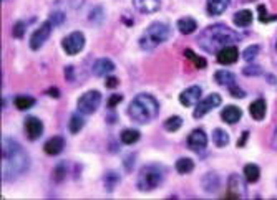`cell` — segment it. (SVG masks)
Wrapping results in <instances>:
<instances>
[{"instance_id":"cell-1","label":"cell","mask_w":277,"mask_h":200,"mask_svg":"<svg viewBox=\"0 0 277 200\" xmlns=\"http://www.w3.org/2000/svg\"><path fill=\"white\" fill-rule=\"evenodd\" d=\"M2 177L3 180H13L23 172H27L30 159L23 147L12 139L3 137L2 141Z\"/></svg>"},{"instance_id":"cell-2","label":"cell","mask_w":277,"mask_h":200,"mask_svg":"<svg viewBox=\"0 0 277 200\" xmlns=\"http://www.w3.org/2000/svg\"><path fill=\"white\" fill-rule=\"evenodd\" d=\"M241 40V35H237L236 32L231 30L226 25H211L204 30L201 35L198 37V43L203 50H206L208 53H218L219 50L224 46L234 45L236 41Z\"/></svg>"},{"instance_id":"cell-3","label":"cell","mask_w":277,"mask_h":200,"mask_svg":"<svg viewBox=\"0 0 277 200\" xmlns=\"http://www.w3.org/2000/svg\"><path fill=\"white\" fill-rule=\"evenodd\" d=\"M158 111H160V104L151 94L141 93L135 96V99L130 103L128 106V114L135 122H140V124H148L150 121H153L158 116Z\"/></svg>"},{"instance_id":"cell-4","label":"cell","mask_w":277,"mask_h":200,"mask_svg":"<svg viewBox=\"0 0 277 200\" xmlns=\"http://www.w3.org/2000/svg\"><path fill=\"white\" fill-rule=\"evenodd\" d=\"M169 35H171V30L168 25H165L161 22L151 23L140 38V46L143 50H153L156 46H160L161 43H165L169 38Z\"/></svg>"},{"instance_id":"cell-5","label":"cell","mask_w":277,"mask_h":200,"mask_svg":"<svg viewBox=\"0 0 277 200\" xmlns=\"http://www.w3.org/2000/svg\"><path fill=\"white\" fill-rule=\"evenodd\" d=\"M163 179H165V172L160 165H145L140 170V174H138L136 185L141 192H151L156 187H160Z\"/></svg>"},{"instance_id":"cell-6","label":"cell","mask_w":277,"mask_h":200,"mask_svg":"<svg viewBox=\"0 0 277 200\" xmlns=\"http://www.w3.org/2000/svg\"><path fill=\"white\" fill-rule=\"evenodd\" d=\"M100 103H102V94H100V91L92 89V91H87L80 96L78 103H76V109L82 114H93L98 109Z\"/></svg>"},{"instance_id":"cell-7","label":"cell","mask_w":277,"mask_h":200,"mask_svg":"<svg viewBox=\"0 0 277 200\" xmlns=\"http://www.w3.org/2000/svg\"><path fill=\"white\" fill-rule=\"evenodd\" d=\"M61 46H63L66 55H78L85 48V35L82 32H71L61 40Z\"/></svg>"},{"instance_id":"cell-8","label":"cell","mask_w":277,"mask_h":200,"mask_svg":"<svg viewBox=\"0 0 277 200\" xmlns=\"http://www.w3.org/2000/svg\"><path fill=\"white\" fill-rule=\"evenodd\" d=\"M221 103H222V98H221V94H218V93H213V94H209L208 98L199 99L198 104H196V109H194V118L196 119L203 118L204 114H208L211 109L218 108Z\"/></svg>"},{"instance_id":"cell-9","label":"cell","mask_w":277,"mask_h":200,"mask_svg":"<svg viewBox=\"0 0 277 200\" xmlns=\"http://www.w3.org/2000/svg\"><path fill=\"white\" fill-rule=\"evenodd\" d=\"M50 32H52V22L49 20V22L42 23V25L32 33L30 48H32V50H40L42 45H44L45 41H47V38L50 37Z\"/></svg>"},{"instance_id":"cell-10","label":"cell","mask_w":277,"mask_h":200,"mask_svg":"<svg viewBox=\"0 0 277 200\" xmlns=\"http://www.w3.org/2000/svg\"><path fill=\"white\" fill-rule=\"evenodd\" d=\"M208 146V136L203 129H194L188 136V147L196 152H201Z\"/></svg>"},{"instance_id":"cell-11","label":"cell","mask_w":277,"mask_h":200,"mask_svg":"<svg viewBox=\"0 0 277 200\" xmlns=\"http://www.w3.org/2000/svg\"><path fill=\"white\" fill-rule=\"evenodd\" d=\"M25 132L30 141H37L38 137L44 134V122L35 116L25 118Z\"/></svg>"},{"instance_id":"cell-12","label":"cell","mask_w":277,"mask_h":200,"mask_svg":"<svg viewBox=\"0 0 277 200\" xmlns=\"http://www.w3.org/2000/svg\"><path fill=\"white\" fill-rule=\"evenodd\" d=\"M201 94H203V91H201V88L199 86H189L179 94V101H181L183 106L191 108L193 104H196L199 99H201Z\"/></svg>"},{"instance_id":"cell-13","label":"cell","mask_w":277,"mask_h":200,"mask_svg":"<svg viewBox=\"0 0 277 200\" xmlns=\"http://www.w3.org/2000/svg\"><path fill=\"white\" fill-rule=\"evenodd\" d=\"M237 56H239V51L234 45H229V46H224L216 53V60L218 63L221 65H232L237 61Z\"/></svg>"},{"instance_id":"cell-14","label":"cell","mask_w":277,"mask_h":200,"mask_svg":"<svg viewBox=\"0 0 277 200\" xmlns=\"http://www.w3.org/2000/svg\"><path fill=\"white\" fill-rule=\"evenodd\" d=\"M133 5L141 13H155L160 10L161 2L160 0H133Z\"/></svg>"},{"instance_id":"cell-15","label":"cell","mask_w":277,"mask_h":200,"mask_svg":"<svg viewBox=\"0 0 277 200\" xmlns=\"http://www.w3.org/2000/svg\"><path fill=\"white\" fill-rule=\"evenodd\" d=\"M63 147H65V139L61 136H55V137H52V139H49L45 142L44 151L49 156H58L60 152L63 151Z\"/></svg>"},{"instance_id":"cell-16","label":"cell","mask_w":277,"mask_h":200,"mask_svg":"<svg viewBox=\"0 0 277 200\" xmlns=\"http://www.w3.org/2000/svg\"><path fill=\"white\" fill-rule=\"evenodd\" d=\"M114 70V63L108 58H100L93 63V75L95 76H105L110 75Z\"/></svg>"},{"instance_id":"cell-17","label":"cell","mask_w":277,"mask_h":200,"mask_svg":"<svg viewBox=\"0 0 277 200\" xmlns=\"http://www.w3.org/2000/svg\"><path fill=\"white\" fill-rule=\"evenodd\" d=\"M231 5V0H208V13L213 17L221 15Z\"/></svg>"},{"instance_id":"cell-18","label":"cell","mask_w":277,"mask_h":200,"mask_svg":"<svg viewBox=\"0 0 277 200\" xmlns=\"http://www.w3.org/2000/svg\"><path fill=\"white\" fill-rule=\"evenodd\" d=\"M221 118L224 122H227V124H236V122L242 118V111L237 106H226L222 109Z\"/></svg>"},{"instance_id":"cell-19","label":"cell","mask_w":277,"mask_h":200,"mask_svg":"<svg viewBox=\"0 0 277 200\" xmlns=\"http://www.w3.org/2000/svg\"><path fill=\"white\" fill-rule=\"evenodd\" d=\"M266 111H267V104L264 99H256V101L251 103L249 113L252 119H256V121H262L266 118Z\"/></svg>"},{"instance_id":"cell-20","label":"cell","mask_w":277,"mask_h":200,"mask_svg":"<svg viewBox=\"0 0 277 200\" xmlns=\"http://www.w3.org/2000/svg\"><path fill=\"white\" fill-rule=\"evenodd\" d=\"M244 187L239 184V175H231V179H229V194L227 197L231 199H241L242 195H244Z\"/></svg>"},{"instance_id":"cell-21","label":"cell","mask_w":277,"mask_h":200,"mask_svg":"<svg viewBox=\"0 0 277 200\" xmlns=\"http://www.w3.org/2000/svg\"><path fill=\"white\" fill-rule=\"evenodd\" d=\"M252 23V12L251 10H239L234 13V25L244 28V27H249Z\"/></svg>"},{"instance_id":"cell-22","label":"cell","mask_w":277,"mask_h":200,"mask_svg":"<svg viewBox=\"0 0 277 200\" xmlns=\"http://www.w3.org/2000/svg\"><path fill=\"white\" fill-rule=\"evenodd\" d=\"M214 80H216L218 84H222V86H231V84L236 83V76H234V73H231V71H226V70L216 71Z\"/></svg>"},{"instance_id":"cell-23","label":"cell","mask_w":277,"mask_h":200,"mask_svg":"<svg viewBox=\"0 0 277 200\" xmlns=\"http://www.w3.org/2000/svg\"><path fill=\"white\" fill-rule=\"evenodd\" d=\"M196 28H198V23H196L194 18H189V17H184L178 20V30L183 33V35H189V33L196 32Z\"/></svg>"},{"instance_id":"cell-24","label":"cell","mask_w":277,"mask_h":200,"mask_svg":"<svg viewBox=\"0 0 277 200\" xmlns=\"http://www.w3.org/2000/svg\"><path fill=\"white\" fill-rule=\"evenodd\" d=\"M219 184H221V180H219V175L209 172L206 177L203 179V187L208 190V192H216Z\"/></svg>"},{"instance_id":"cell-25","label":"cell","mask_w":277,"mask_h":200,"mask_svg":"<svg viewBox=\"0 0 277 200\" xmlns=\"http://www.w3.org/2000/svg\"><path fill=\"white\" fill-rule=\"evenodd\" d=\"M121 142L123 144H126V146H131V144H135V142L140 141V131H136V129H125V131H121Z\"/></svg>"},{"instance_id":"cell-26","label":"cell","mask_w":277,"mask_h":200,"mask_svg":"<svg viewBox=\"0 0 277 200\" xmlns=\"http://www.w3.org/2000/svg\"><path fill=\"white\" fill-rule=\"evenodd\" d=\"M194 169V160L189 159V157H181V159L176 160V170L179 174H189L193 172Z\"/></svg>"},{"instance_id":"cell-27","label":"cell","mask_w":277,"mask_h":200,"mask_svg":"<svg viewBox=\"0 0 277 200\" xmlns=\"http://www.w3.org/2000/svg\"><path fill=\"white\" fill-rule=\"evenodd\" d=\"M244 177H246L247 182H251V184L257 182V180H259V177H261L259 167H257L256 164H247L246 167H244Z\"/></svg>"},{"instance_id":"cell-28","label":"cell","mask_w":277,"mask_h":200,"mask_svg":"<svg viewBox=\"0 0 277 200\" xmlns=\"http://www.w3.org/2000/svg\"><path fill=\"white\" fill-rule=\"evenodd\" d=\"M213 141L218 147H224L229 144V134L221 127H218V129L213 131Z\"/></svg>"},{"instance_id":"cell-29","label":"cell","mask_w":277,"mask_h":200,"mask_svg":"<svg viewBox=\"0 0 277 200\" xmlns=\"http://www.w3.org/2000/svg\"><path fill=\"white\" fill-rule=\"evenodd\" d=\"M184 56H186V58H188L189 61H193L196 68H199V70H203V68H206V66H208L206 58H203V56H198L193 50H189V48L184 50Z\"/></svg>"},{"instance_id":"cell-30","label":"cell","mask_w":277,"mask_h":200,"mask_svg":"<svg viewBox=\"0 0 277 200\" xmlns=\"http://www.w3.org/2000/svg\"><path fill=\"white\" fill-rule=\"evenodd\" d=\"M83 126H85V121L82 119V116L80 114H73V116L70 118V126H68V129L71 134H76V132H80L83 129Z\"/></svg>"},{"instance_id":"cell-31","label":"cell","mask_w":277,"mask_h":200,"mask_svg":"<svg viewBox=\"0 0 277 200\" xmlns=\"http://www.w3.org/2000/svg\"><path fill=\"white\" fill-rule=\"evenodd\" d=\"M181 126H183V119L179 116H171L165 121V129L168 132H176Z\"/></svg>"},{"instance_id":"cell-32","label":"cell","mask_w":277,"mask_h":200,"mask_svg":"<svg viewBox=\"0 0 277 200\" xmlns=\"http://www.w3.org/2000/svg\"><path fill=\"white\" fill-rule=\"evenodd\" d=\"M17 109H20V111H25V109L32 108L33 104H35V99L30 98V96H17L15 101H13Z\"/></svg>"},{"instance_id":"cell-33","label":"cell","mask_w":277,"mask_h":200,"mask_svg":"<svg viewBox=\"0 0 277 200\" xmlns=\"http://www.w3.org/2000/svg\"><path fill=\"white\" fill-rule=\"evenodd\" d=\"M257 55H259V45L247 46V48L244 50V53H242V56H244L246 61H252L254 58H257Z\"/></svg>"},{"instance_id":"cell-34","label":"cell","mask_w":277,"mask_h":200,"mask_svg":"<svg viewBox=\"0 0 277 200\" xmlns=\"http://www.w3.org/2000/svg\"><path fill=\"white\" fill-rule=\"evenodd\" d=\"M118 182V174L116 172H108L105 175V187H107L108 192H111L114 189V184Z\"/></svg>"},{"instance_id":"cell-35","label":"cell","mask_w":277,"mask_h":200,"mask_svg":"<svg viewBox=\"0 0 277 200\" xmlns=\"http://www.w3.org/2000/svg\"><path fill=\"white\" fill-rule=\"evenodd\" d=\"M257 12H259V20L262 23H269V22H276L277 20V15H267L264 5H257Z\"/></svg>"},{"instance_id":"cell-36","label":"cell","mask_w":277,"mask_h":200,"mask_svg":"<svg viewBox=\"0 0 277 200\" xmlns=\"http://www.w3.org/2000/svg\"><path fill=\"white\" fill-rule=\"evenodd\" d=\"M65 175H66V165H65V162H61V164L58 165V167L55 169V172H54V180H55V182H61Z\"/></svg>"},{"instance_id":"cell-37","label":"cell","mask_w":277,"mask_h":200,"mask_svg":"<svg viewBox=\"0 0 277 200\" xmlns=\"http://www.w3.org/2000/svg\"><path fill=\"white\" fill-rule=\"evenodd\" d=\"M23 33H25V23H23V22L15 23V27H13V37H15V38H22Z\"/></svg>"},{"instance_id":"cell-38","label":"cell","mask_w":277,"mask_h":200,"mask_svg":"<svg viewBox=\"0 0 277 200\" xmlns=\"http://www.w3.org/2000/svg\"><path fill=\"white\" fill-rule=\"evenodd\" d=\"M242 73H244L246 76H257L262 73V70L259 68V66H247V68L242 70Z\"/></svg>"},{"instance_id":"cell-39","label":"cell","mask_w":277,"mask_h":200,"mask_svg":"<svg viewBox=\"0 0 277 200\" xmlns=\"http://www.w3.org/2000/svg\"><path fill=\"white\" fill-rule=\"evenodd\" d=\"M229 93H231L234 98H244V96H246V93L242 91V89L237 88V84H236V83H234V84H231V86H229Z\"/></svg>"},{"instance_id":"cell-40","label":"cell","mask_w":277,"mask_h":200,"mask_svg":"<svg viewBox=\"0 0 277 200\" xmlns=\"http://www.w3.org/2000/svg\"><path fill=\"white\" fill-rule=\"evenodd\" d=\"M50 22H52V25H61L63 23V13L61 12H55V13H52V17H50Z\"/></svg>"},{"instance_id":"cell-41","label":"cell","mask_w":277,"mask_h":200,"mask_svg":"<svg viewBox=\"0 0 277 200\" xmlns=\"http://www.w3.org/2000/svg\"><path fill=\"white\" fill-rule=\"evenodd\" d=\"M121 99H123V96H121V94H113V96L108 99V108H110V109H111V108H114V106H116L118 103H121Z\"/></svg>"},{"instance_id":"cell-42","label":"cell","mask_w":277,"mask_h":200,"mask_svg":"<svg viewBox=\"0 0 277 200\" xmlns=\"http://www.w3.org/2000/svg\"><path fill=\"white\" fill-rule=\"evenodd\" d=\"M118 86V78H114V76H110L107 80V88H116Z\"/></svg>"},{"instance_id":"cell-43","label":"cell","mask_w":277,"mask_h":200,"mask_svg":"<svg viewBox=\"0 0 277 200\" xmlns=\"http://www.w3.org/2000/svg\"><path fill=\"white\" fill-rule=\"evenodd\" d=\"M247 137H249V131H246V132H242L241 134V139L237 141V147H242L247 142Z\"/></svg>"},{"instance_id":"cell-44","label":"cell","mask_w":277,"mask_h":200,"mask_svg":"<svg viewBox=\"0 0 277 200\" xmlns=\"http://www.w3.org/2000/svg\"><path fill=\"white\" fill-rule=\"evenodd\" d=\"M47 94H52L54 98H60V91L58 89H55V88H50L49 91H47Z\"/></svg>"},{"instance_id":"cell-45","label":"cell","mask_w":277,"mask_h":200,"mask_svg":"<svg viewBox=\"0 0 277 200\" xmlns=\"http://www.w3.org/2000/svg\"><path fill=\"white\" fill-rule=\"evenodd\" d=\"M271 146L277 151V129H276V132H274V137H272V141H271Z\"/></svg>"},{"instance_id":"cell-46","label":"cell","mask_w":277,"mask_h":200,"mask_svg":"<svg viewBox=\"0 0 277 200\" xmlns=\"http://www.w3.org/2000/svg\"><path fill=\"white\" fill-rule=\"evenodd\" d=\"M276 50H277V43H276Z\"/></svg>"}]
</instances>
